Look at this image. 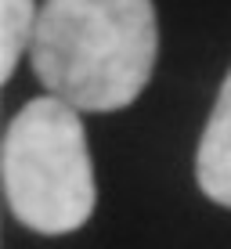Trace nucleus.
<instances>
[{
  "mask_svg": "<svg viewBox=\"0 0 231 249\" xmlns=\"http://www.w3.org/2000/svg\"><path fill=\"white\" fill-rule=\"evenodd\" d=\"M195 181L206 199L231 210V69L220 83L217 105L202 126L199 152H195Z\"/></svg>",
  "mask_w": 231,
  "mask_h": 249,
  "instance_id": "7ed1b4c3",
  "label": "nucleus"
},
{
  "mask_svg": "<svg viewBox=\"0 0 231 249\" xmlns=\"http://www.w3.org/2000/svg\"><path fill=\"white\" fill-rule=\"evenodd\" d=\"M4 199L36 235H69L90 220L98 188L80 108L44 94L15 112L4 130Z\"/></svg>",
  "mask_w": 231,
  "mask_h": 249,
  "instance_id": "f03ea898",
  "label": "nucleus"
},
{
  "mask_svg": "<svg viewBox=\"0 0 231 249\" xmlns=\"http://www.w3.org/2000/svg\"><path fill=\"white\" fill-rule=\"evenodd\" d=\"M159 54L152 0H44L29 62L47 94L80 112H119L148 87Z\"/></svg>",
  "mask_w": 231,
  "mask_h": 249,
  "instance_id": "f257e3e1",
  "label": "nucleus"
},
{
  "mask_svg": "<svg viewBox=\"0 0 231 249\" xmlns=\"http://www.w3.org/2000/svg\"><path fill=\"white\" fill-rule=\"evenodd\" d=\"M36 22H40L36 0H0V76H4V83L18 69L22 54H29Z\"/></svg>",
  "mask_w": 231,
  "mask_h": 249,
  "instance_id": "20e7f679",
  "label": "nucleus"
}]
</instances>
